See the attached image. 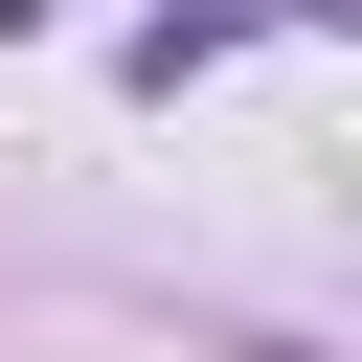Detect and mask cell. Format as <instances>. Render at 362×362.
I'll list each match as a JSON object with an SVG mask.
<instances>
[{
  "label": "cell",
  "mask_w": 362,
  "mask_h": 362,
  "mask_svg": "<svg viewBox=\"0 0 362 362\" xmlns=\"http://www.w3.org/2000/svg\"><path fill=\"white\" fill-rule=\"evenodd\" d=\"M23 23H45V0H0V45H23Z\"/></svg>",
  "instance_id": "6da1fadb"
}]
</instances>
